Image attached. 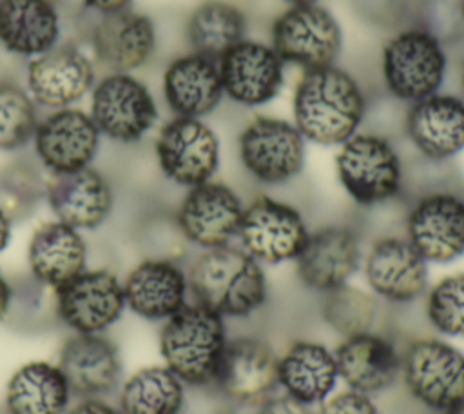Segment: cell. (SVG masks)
I'll list each match as a JSON object with an SVG mask.
<instances>
[{
	"instance_id": "obj_13",
	"label": "cell",
	"mask_w": 464,
	"mask_h": 414,
	"mask_svg": "<svg viewBox=\"0 0 464 414\" xmlns=\"http://www.w3.org/2000/svg\"><path fill=\"white\" fill-rule=\"evenodd\" d=\"M404 236L428 263H451L464 254V196L435 189L415 198Z\"/></svg>"
},
{
	"instance_id": "obj_25",
	"label": "cell",
	"mask_w": 464,
	"mask_h": 414,
	"mask_svg": "<svg viewBox=\"0 0 464 414\" xmlns=\"http://www.w3.org/2000/svg\"><path fill=\"white\" fill-rule=\"evenodd\" d=\"M45 200L54 220L78 231L98 229L109 218L114 203L107 178L91 165L53 174L45 182Z\"/></svg>"
},
{
	"instance_id": "obj_49",
	"label": "cell",
	"mask_w": 464,
	"mask_h": 414,
	"mask_svg": "<svg viewBox=\"0 0 464 414\" xmlns=\"http://www.w3.org/2000/svg\"><path fill=\"white\" fill-rule=\"evenodd\" d=\"M47 2H53V4H56V2H58V0H47Z\"/></svg>"
},
{
	"instance_id": "obj_40",
	"label": "cell",
	"mask_w": 464,
	"mask_h": 414,
	"mask_svg": "<svg viewBox=\"0 0 464 414\" xmlns=\"http://www.w3.org/2000/svg\"><path fill=\"white\" fill-rule=\"evenodd\" d=\"M257 414H314L312 407L283 394H272L261 405Z\"/></svg>"
},
{
	"instance_id": "obj_20",
	"label": "cell",
	"mask_w": 464,
	"mask_h": 414,
	"mask_svg": "<svg viewBox=\"0 0 464 414\" xmlns=\"http://www.w3.org/2000/svg\"><path fill=\"white\" fill-rule=\"evenodd\" d=\"M404 134L428 162L442 163L464 151V98L435 93L408 105Z\"/></svg>"
},
{
	"instance_id": "obj_37",
	"label": "cell",
	"mask_w": 464,
	"mask_h": 414,
	"mask_svg": "<svg viewBox=\"0 0 464 414\" xmlns=\"http://www.w3.org/2000/svg\"><path fill=\"white\" fill-rule=\"evenodd\" d=\"M36 104L27 89L0 82V151H16L25 147L38 125Z\"/></svg>"
},
{
	"instance_id": "obj_41",
	"label": "cell",
	"mask_w": 464,
	"mask_h": 414,
	"mask_svg": "<svg viewBox=\"0 0 464 414\" xmlns=\"http://www.w3.org/2000/svg\"><path fill=\"white\" fill-rule=\"evenodd\" d=\"M67 414H121L118 409L103 401L102 398H83Z\"/></svg>"
},
{
	"instance_id": "obj_32",
	"label": "cell",
	"mask_w": 464,
	"mask_h": 414,
	"mask_svg": "<svg viewBox=\"0 0 464 414\" xmlns=\"http://www.w3.org/2000/svg\"><path fill=\"white\" fill-rule=\"evenodd\" d=\"M245 11L228 0H205L198 4L185 24L190 51L219 60L230 47L246 38Z\"/></svg>"
},
{
	"instance_id": "obj_4",
	"label": "cell",
	"mask_w": 464,
	"mask_h": 414,
	"mask_svg": "<svg viewBox=\"0 0 464 414\" xmlns=\"http://www.w3.org/2000/svg\"><path fill=\"white\" fill-rule=\"evenodd\" d=\"M337 182L359 207H377L404 191V163L395 143L381 133L359 131L337 147Z\"/></svg>"
},
{
	"instance_id": "obj_10",
	"label": "cell",
	"mask_w": 464,
	"mask_h": 414,
	"mask_svg": "<svg viewBox=\"0 0 464 414\" xmlns=\"http://www.w3.org/2000/svg\"><path fill=\"white\" fill-rule=\"evenodd\" d=\"M310 229L297 207L270 194H257L245 203L237 242L261 265L294 261Z\"/></svg>"
},
{
	"instance_id": "obj_6",
	"label": "cell",
	"mask_w": 464,
	"mask_h": 414,
	"mask_svg": "<svg viewBox=\"0 0 464 414\" xmlns=\"http://www.w3.org/2000/svg\"><path fill=\"white\" fill-rule=\"evenodd\" d=\"M236 143L241 167L261 185H285L304 169L306 140L292 120L256 114L241 127Z\"/></svg>"
},
{
	"instance_id": "obj_14",
	"label": "cell",
	"mask_w": 464,
	"mask_h": 414,
	"mask_svg": "<svg viewBox=\"0 0 464 414\" xmlns=\"http://www.w3.org/2000/svg\"><path fill=\"white\" fill-rule=\"evenodd\" d=\"M430 263L406 240L386 234L372 242L362 254V274L368 291L379 300L406 305L422 298L430 283Z\"/></svg>"
},
{
	"instance_id": "obj_45",
	"label": "cell",
	"mask_w": 464,
	"mask_h": 414,
	"mask_svg": "<svg viewBox=\"0 0 464 414\" xmlns=\"http://www.w3.org/2000/svg\"><path fill=\"white\" fill-rule=\"evenodd\" d=\"M440 414H464V401L462 403H457L446 410H442Z\"/></svg>"
},
{
	"instance_id": "obj_7",
	"label": "cell",
	"mask_w": 464,
	"mask_h": 414,
	"mask_svg": "<svg viewBox=\"0 0 464 414\" xmlns=\"http://www.w3.org/2000/svg\"><path fill=\"white\" fill-rule=\"evenodd\" d=\"M401 380L410 396L442 412L464 401V352L442 336H419L402 349Z\"/></svg>"
},
{
	"instance_id": "obj_48",
	"label": "cell",
	"mask_w": 464,
	"mask_h": 414,
	"mask_svg": "<svg viewBox=\"0 0 464 414\" xmlns=\"http://www.w3.org/2000/svg\"><path fill=\"white\" fill-rule=\"evenodd\" d=\"M460 9H462V15H464V0H460Z\"/></svg>"
},
{
	"instance_id": "obj_23",
	"label": "cell",
	"mask_w": 464,
	"mask_h": 414,
	"mask_svg": "<svg viewBox=\"0 0 464 414\" xmlns=\"http://www.w3.org/2000/svg\"><path fill=\"white\" fill-rule=\"evenodd\" d=\"M121 283L125 305L143 320L165 321L188 303V278L178 260L143 258Z\"/></svg>"
},
{
	"instance_id": "obj_46",
	"label": "cell",
	"mask_w": 464,
	"mask_h": 414,
	"mask_svg": "<svg viewBox=\"0 0 464 414\" xmlns=\"http://www.w3.org/2000/svg\"><path fill=\"white\" fill-rule=\"evenodd\" d=\"M286 5H308V4H319V0H283Z\"/></svg>"
},
{
	"instance_id": "obj_42",
	"label": "cell",
	"mask_w": 464,
	"mask_h": 414,
	"mask_svg": "<svg viewBox=\"0 0 464 414\" xmlns=\"http://www.w3.org/2000/svg\"><path fill=\"white\" fill-rule=\"evenodd\" d=\"M82 2L85 7L96 11L98 15H107V13H116L130 7L132 0H82Z\"/></svg>"
},
{
	"instance_id": "obj_11",
	"label": "cell",
	"mask_w": 464,
	"mask_h": 414,
	"mask_svg": "<svg viewBox=\"0 0 464 414\" xmlns=\"http://www.w3.org/2000/svg\"><path fill=\"white\" fill-rule=\"evenodd\" d=\"M158 167L179 187H194L214 178L221 162V143L203 118L172 116L156 136Z\"/></svg>"
},
{
	"instance_id": "obj_34",
	"label": "cell",
	"mask_w": 464,
	"mask_h": 414,
	"mask_svg": "<svg viewBox=\"0 0 464 414\" xmlns=\"http://www.w3.org/2000/svg\"><path fill=\"white\" fill-rule=\"evenodd\" d=\"M319 310L323 321L346 338L373 329L379 316V300L366 289L344 283L323 294Z\"/></svg>"
},
{
	"instance_id": "obj_30",
	"label": "cell",
	"mask_w": 464,
	"mask_h": 414,
	"mask_svg": "<svg viewBox=\"0 0 464 414\" xmlns=\"http://www.w3.org/2000/svg\"><path fill=\"white\" fill-rule=\"evenodd\" d=\"M60 15L47 0H0V45L34 58L60 44Z\"/></svg>"
},
{
	"instance_id": "obj_39",
	"label": "cell",
	"mask_w": 464,
	"mask_h": 414,
	"mask_svg": "<svg viewBox=\"0 0 464 414\" xmlns=\"http://www.w3.org/2000/svg\"><path fill=\"white\" fill-rule=\"evenodd\" d=\"M317 414H379V409L370 394L344 389L330 394L321 405Z\"/></svg>"
},
{
	"instance_id": "obj_3",
	"label": "cell",
	"mask_w": 464,
	"mask_h": 414,
	"mask_svg": "<svg viewBox=\"0 0 464 414\" xmlns=\"http://www.w3.org/2000/svg\"><path fill=\"white\" fill-rule=\"evenodd\" d=\"M228 340L225 318L192 301L163 321L160 352L185 385L207 387L214 383Z\"/></svg>"
},
{
	"instance_id": "obj_12",
	"label": "cell",
	"mask_w": 464,
	"mask_h": 414,
	"mask_svg": "<svg viewBox=\"0 0 464 414\" xmlns=\"http://www.w3.org/2000/svg\"><path fill=\"white\" fill-rule=\"evenodd\" d=\"M245 202L234 187L219 180H208L187 189L174 222L190 245L201 251L230 245L237 240Z\"/></svg>"
},
{
	"instance_id": "obj_1",
	"label": "cell",
	"mask_w": 464,
	"mask_h": 414,
	"mask_svg": "<svg viewBox=\"0 0 464 414\" xmlns=\"http://www.w3.org/2000/svg\"><path fill=\"white\" fill-rule=\"evenodd\" d=\"M368 98L359 80L332 64L301 71L292 94V122L310 143L339 147L359 133Z\"/></svg>"
},
{
	"instance_id": "obj_31",
	"label": "cell",
	"mask_w": 464,
	"mask_h": 414,
	"mask_svg": "<svg viewBox=\"0 0 464 414\" xmlns=\"http://www.w3.org/2000/svg\"><path fill=\"white\" fill-rule=\"evenodd\" d=\"M71 396L58 363L33 360L11 374L4 399L7 414H65Z\"/></svg>"
},
{
	"instance_id": "obj_43",
	"label": "cell",
	"mask_w": 464,
	"mask_h": 414,
	"mask_svg": "<svg viewBox=\"0 0 464 414\" xmlns=\"http://www.w3.org/2000/svg\"><path fill=\"white\" fill-rule=\"evenodd\" d=\"M11 303H13V285L0 272V320L11 314Z\"/></svg>"
},
{
	"instance_id": "obj_28",
	"label": "cell",
	"mask_w": 464,
	"mask_h": 414,
	"mask_svg": "<svg viewBox=\"0 0 464 414\" xmlns=\"http://www.w3.org/2000/svg\"><path fill=\"white\" fill-rule=\"evenodd\" d=\"M339 381L335 354L321 341L295 340L277 356V387L308 407L321 405Z\"/></svg>"
},
{
	"instance_id": "obj_29",
	"label": "cell",
	"mask_w": 464,
	"mask_h": 414,
	"mask_svg": "<svg viewBox=\"0 0 464 414\" xmlns=\"http://www.w3.org/2000/svg\"><path fill=\"white\" fill-rule=\"evenodd\" d=\"M27 263L36 283L58 289L87 267V243L82 231L58 222L40 223L27 243Z\"/></svg>"
},
{
	"instance_id": "obj_38",
	"label": "cell",
	"mask_w": 464,
	"mask_h": 414,
	"mask_svg": "<svg viewBox=\"0 0 464 414\" xmlns=\"http://www.w3.org/2000/svg\"><path fill=\"white\" fill-rule=\"evenodd\" d=\"M411 24L426 29L446 47L464 38L460 0H422L411 9Z\"/></svg>"
},
{
	"instance_id": "obj_21",
	"label": "cell",
	"mask_w": 464,
	"mask_h": 414,
	"mask_svg": "<svg viewBox=\"0 0 464 414\" xmlns=\"http://www.w3.org/2000/svg\"><path fill=\"white\" fill-rule=\"evenodd\" d=\"M100 136L89 113L63 107L38 122L33 142L40 163L51 174H63L91 165L100 147Z\"/></svg>"
},
{
	"instance_id": "obj_47",
	"label": "cell",
	"mask_w": 464,
	"mask_h": 414,
	"mask_svg": "<svg viewBox=\"0 0 464 414\" xmlns=\"http://www.w3.org/2000/svg\"><path fill=\"white\" fill-rule=\"evenodd\" d=\"M460 85H462V98H464V64H462V73H460Z\"/></svg>"
},
{
	"instance_id": "obj_2",
	"label": "cell",
	"mask_w": 464,
	"mask_h": 414,
	"mask_svg": "<svg viewBox=\"0 0 464 414\" xmlns=\"http://www.w3.org/2000/svg\"><path fill=\"white\" fill-rule=\"evenodd\" d=\"M188 291L196 303L221 318H248L268 300L263 265L239 245L201 251L187 271Z\"/></svg>"
},
{
	"instance_id": "obj_35",
	"label": "cell",
	"mask_w": 464,
	"mask_h": 414,
	"mask_svg": "<svg viewBox=\"0 0 464 414\" xmlns=\"http://www.w3.org/2000/svg\"><path fill=\"white\" fill-rule=\"evenodd\" d=\"M424 316L442 338H464V272L442 276L424 294Z\"/></svg>"
},
{
	"instance_id": "obj_33",
	"label": "cell",
	"mask_w": 464,
	"mask_h": 414,
	"mask_svg": "<svg viewBox=\"0 0 464 414\" xmlns=\"http://www.w3.org/2000/svg\"><path fill=\"white\" fill-rule=\"evenodd\" d=\"M185 383L165 365H149L130 374L120 390L121 414H181Z\"/></svg>"
},
{
	"instance_id": "obj_27",
	"label": "cell",
	"mask_w": 464,
	"mask_h": 414,
	"mask_svg": "<svg viewBox=\"0 0 464 414\" xmlns=\"http://www.w3.org/2000/svg\"><path fill=\"white\" fill-rule=\"evenodd\" d=\"M72 394L100 398L116 389L121 378V360L116 345L103 334L69 336L58 356Z\"/></svg>"
},
{
	"instance_id": "obj_9",
	"label": "cell",
	"mask_w": 464,
	"mask_h": 414,
	"mask_svg": "<svg viewBox=\"0 0 464 414\" xmlns=\"http://www.w3.org/2000/svg\"><path fill=\"white\" fill-rule=\"evenodd\" d=\"M89 114L102 136L120 143L140 142L158 122V104L132 73L111 71L91 91Z\"/></svg>"
},
{
	"instance_id": "obj_24",
	"label": "cell",
	"mask_w": 464,
	"mask_h": 414,
	"mask_svg": "<svg viewBox=\"0 0 464 414\" xmlns=\"http://www.w3.org/2000/svg\"><path fill=\"white\" fill-rule=\"evenodd\" d=\"M334 354L339 380L348 389L372 396L401 378L402 350L392 338L373 329L343 338Z\"/></svg>"
},
{
	"instance_id": "obj_18",
	"label": "cell",
	"mask_w": 464,
	"mask_h": 414,
	"mask_svg": "<svg viewBox=\"0 0 464 414\" xmlns=\"http://www.w3.org/2000/svg\"><path fill=\"white\" fill-rule=\"evenodd\" d=\"M27 93L34 104L49 109L74 107L96 84L92 60L72 44H58L29 60Z\"/></svg>"
},
{
	"instance_id": "obj_17",
	"label": "cell",
	"mask_w": 464,
	"mask_h": 414,
	"mask_svg": "<svg viewBox=\"0 0 464 414\" xmlns=\"http://www.w3.org/2000/svg\"><path fill=\"white\" fill-rule=\"evenodd\" d=\"M361 234L344 223H328L310 231L295 263L299 281L315 292H328L350 283L362 263Z\"/></svg>"
},
{
	"instance_id": "obj_26",
	"label": "cell",
	"mask_w": 464,
	"mask_h": 414,
	"mask_svg": "<svg viewBox=\"0 0 464 414\" xmlns=\"http://www.w3.org/2000/svg\"><path fill=\"white\" fill-rule=\"evenodd\" d=\"M161 93L174 116L205 118L225 98L218 60L194 51L178 54L163 71Z\"/></svg>"
},
{
	"instance_id": "obj_15",
	"label": "cell",
	"mask_w": 464,
	"mask_h": 414,
	"mask_svg": "<svg viewBox=\"0 0 464 414\" xmlns=\"http://www.w3.org/2000/svg\"><path fill=\"white\" fill-rule=\"evenodd\" d=\"M125 307L123 283L109 269H85L54 289L56 316L78 334H102Z\"/></svg>"
},
{
	"instance_id": "obj_36",
	"label": "cell",
	"mask_w": 464,
	"mask_h": 414,
	"mask_svg": "<svg viewBox=\"0 0 464 414\" xmlns=\"http://www.w3.org/2000/svg\"><path fill=\"white\" fill-rule=\"evenodd\" d=\"M45 198V182L27 162H11L0 167V211L18 223L33 214Z\"/></svg>"
},
{
	"instance_id": "obj_8",
	"label": "cell",
	"mask_w": 464,
	"mask_h": 414,
	"mask_svg": "<svg viewBox=\"0 0 464 414\" xmlns=\"http://www.w3.org/2000/svg\"><path fill=\"white\" fill-rule=\"evenodd\" d=\"M344 33L335 15L319 5H288L270 24L268 44L285 62L301 71L332 65L343 51Z\"/></svg>"
},
{
	"instance_id": "obj_44",
	"label": "cell",
	"mask_w": 464,
	"mask_h": 414,
	"mask_svg": "<svg viewBox=\"0 0 464 414\" xmlns=\"http://www.w3.org/2000/svg\"><path fill=\"white\" fill-rule=\"evenodd\" d=\"M13 222L0 211V254L7 249L13 234Z\"/></svg>"
},
{
	"instance_id": "obj_19",
	"label": "cell",
	"mask_w": 464,
	"mask_h": 414,
	"mask_svg": "<svg viewBox=\"0 0 464 414\" xmlns=\"http://www.w3.org/2000/svg\"><path fill=\"white\" fill-rule=\"evenodd\" d=\"M277 356L259 338H232L225 347L212 385L237 405H261L276 394Z\"/></svg>"
},
{
	"instance_id": "obj_16",
	"label": "cell",
	"mask_w": 464,
	"mask_h": 414,
	"mask_svg": "<svg viewBox=\"0 0 464 414\" xmlns=\"http://www.w3.org/2000/svg\"><path fill=\"white\" fill-rule=\"evenodd\" d=\"M225 96L241 107H263L285 87V62L268 42L243 38L219 60Z\"/></svg>"
},
{
	"instance_id": "obj_5",
	"label": "cell",
	"mask_w": 464,
	"mask_h": 414,
	"mask_svg": "<svg viewBox=\"0 0 464 414\" xmlns=\"http://www.w3.org/2000/svg\"><path fill=\"white\" fill-rule=\"evenodd\" d=\"M379 67L386 93L410 105L440 91L448 73L446 45L426 29L410 24L384 42Z\"/></svg>"
},
{
	"instance_id": "obj_22",
	"label": "cell",
	"mask_w": 464,
	"mask_h": 414,
	"mask_svg": "<svg viewBox=\"0 0 464 414\" xmlns=\"http://www.w3.org/2000/svg\"><path fill=\"white\" fill-rule=\"evenodd\" d=\"M94 58L109 71L132 73L150 62L158 47L152 18L130 7L100 15L91 31Z\"/></svg>"
}]
</instances>
